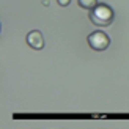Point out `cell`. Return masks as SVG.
<instances>
[{
    "label": "cell",
    "instance_id": "4",
    "mask_svg": "<svg viewBox=\"0 0 129 129\" xmlns=\"http://www.w3.org/2000/svg\"><path fill=\"white\" fill-rule=\"evenodd\" d=\"M79 5L85 10H93L96 5H98V0H77Z\"/></svg>",
    "mask_w": 129,
    "mask_h": 129
},
{
    "label": "cell",
    "instance_id": "1",
    "mask_svg": "<svg viewBox=\"0 0 129 129\" xmlns=\"http://www.w3.org/2000/svg\"><path fill=\"white\" fill-rule=\"evenodd\" d=\"M90 21L98 27H107L113 22V10L107 5L98 3L93 10H90Z\"/></svg>",
    "mask_w": 129,
    "mask_h": 129
},
{
    "label": "cell",
    "instance_id": "3",
    "mask_svg": "<svg viewBox=\"0 0 129 129\" xmlns=\"http://www.w3.org/2000/svg\"><path fill=\"white\" fill-rule=\"evenodd\" d=\"M27 44L31 49H36V50L43 49L44 47V40H43L41 31H38V30L30 31V33L27 35Z\"/></svg>",
    "mask_w": 129,
    "mask_h": 129
},
{
    "label": "cell",
    "instance_id": "2",
    "mask_svg": "<svg viewBox=\"0 0 129 129\" xmlns=\"http://www.w3.org/2000/svg\"><path fill=\"white\" fill-rule=\"evenodd\" d=\"M88 44H90V47L94 49V50H106L109 47V44H110V38H109L104 31L96 30V31L88 35Z\"/></svg>",
    "mask_w": 129,
    "mask_h": 129
},
{
    "label": "cell",
    "instance_id": "5",
    "mask_svg": "<svg viewBox=\"0 0 129 129\" xmlns=\"http://www.w3.org/2000/svg\"><path fill=\"white\" fill-rule=\"evenodd\" d=\"M57 2H58V5H61V6H68L71 3V0H57Z\"/></svg>",
    "mask_w": 129,
    "mask_h": 129
}]
</instances>
